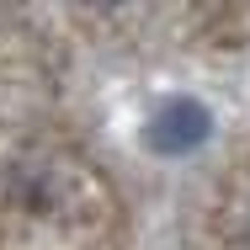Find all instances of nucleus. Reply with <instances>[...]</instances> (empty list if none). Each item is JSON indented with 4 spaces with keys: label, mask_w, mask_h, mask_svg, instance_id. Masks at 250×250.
Segmentation results:
<instances>
[{
    "label": "nucleus",
    "mask_w": 250,
    "mask_h": 250,
    "mask_svg": "<svg viewBox=\"0 0 250 250\" xmlns=\"http://www.w3.org/2000/svg\"><path fill=\"white\" fill-rule=\"evenodd\" d=\"M202 139H208V112H202L197 101H170V106H160L154 133H149L154 149H192Z\"/></svg>",
    "instance_id": "1"
}]
</instances>
